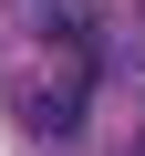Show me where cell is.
Returning <instances> with one entry per match:
<instances>
[{
  "label": "cell",
  "mask_w": 145,
  "mask_h": 156,
  "mask_svg": "<svg viewBox=\"0 0 145 156\" xmlns=\"http://www.w3.org/2000/svg\"><path fill=\"white\" fill-rule=\"evenodd\" d=\"M135 156H145V146H135Z\"/></svg>",
  "instance_id": "cell-1"
}]
</instances>
